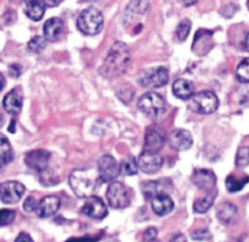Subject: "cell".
Segmentation results:
<instances>
[{"instance_id":"d6a6232c","label":"cell","mask_w":249,"mask_h":242,"mask_svg":"<svg viewBox=\"0 0 249 242\" xmlns=\"http://www.w3.org/2000/svg\"><path fill=\"white\" fill-rule=\"evenodd\" d=\"M191 236L194 240H197V241L208 240V239L211 238V233H209L207 229H198V230L192 231Z\"/></svg>"},{"instance_id":"7c38bea8","label":"cell","mask_w":249,"mask_h":242,"mask_svg":"<svg viewBox=\"0 0 249 242\" xmlns=\"http://www.w3.org/2000/svg\"><path fill=\"white\" fill-rule=\"evenodd\" d=\"M50 160V152L46 150H33L28 152L24 158V162L31 169L36 170V172H44L46 170Z\"/></svg>"},{"instance_id":"7402d4cb","label":"cell","mask_w":249,"mask_h":242,"mask_svg":"<svg viewBox=\"0 0 249 242\" xmlns=\"http://www.w3.org/2000/svg\"><path fill=\"white\" fill-rule=\"evenodd\" d=\"M24 14L33 21H40L45 14V4L39 0H31L26 2L24 6Z\"/></svg>"},{"instance_id":"e0dca14e","label":"cell","mask_w":249,"mask_h":242,"mask_svg":"<svg viewBox=\"0 0 249 242\" xmlns=\"http://www.w3.org/2000/svg\"><path fill=\"white\" fill-rule=\"evenodd\" d=\"M23 105V96L19 89H12L11 92L7 93L2 101L4 110L10 114H18L22 110Z\"/></svg>"},{"instance_id":"8992f818","label":"cell","mask_w":249,"mask_h":242,"mask_svg":"<svg viewBox=\"0 0 249 242\" xmlns=\"http://www.w3.org/2000/svg\"><path fill=\"white\" fill-rule=\"evenodd\" d=\"M168 79H169V72L162 66L142 71L138 78L140 85L145 88H160L167 84Z\"/></svg>"},{"instance_id":"f1b7e54d","label":"cell","mask_w":249,"mask_h":242,"mask_svg":"<svg viewBox=\"0 0 249 242\" xmlns=\"http://www.w3.org/2000/svg\"><path fill=\"white\" fill-rule=\"evenodd\" d=\"M190 31H191V21H190L189 19H184L179 24H178L175 33H177V37L179 40L184 41L186 40L187 37H189Z\"/></svg>"},{"instance_id":"7a4b0ae2","label":"cell","mask_w":249,"mask_h":242,"mask_svg":"<svg viewBox=\"0 0 249 242\" xmlns=\"http://www.w3.org/2000/svg\"><path fill=\"white\" fill-rule=\"evenodd\" d=\"M99 179L96 169H77L71 174L70 185L79 199H88L96 190Z\"/></svg>"},{"instance_id":"52a82bcc","label":"cell","mask_w":249,"mask_h":242,"mask_svg":"<svg viewBox=\"0 0 249 242\" xmlns=\"http://www.w3.org/2000/svg\"><path fill=\"white\" fill-rule=\"evenodd\" d=\"M106 197L108 205L112 208L122 209L130 205V196H129L128 189L119 182H113L109 184L106 192Z\"/></svg>"},{"instance_id":"836d02e7","label":"cell","mask_w":249,"mask_h":242,"mask_svg":"<svg viewBox=\"0 0 249 242\" xmlns=\"http://www.w3.org/2000/svg\"><path fill=\"white\" fill-rule=\"evenodd\" d=\"M36 206H38V202L36 201V200L33 199L32 196L27 197L26 201H24L23 204V209L26 212H28V213H31V212H34L36 209Z\"/></svg>"},{"instance_id":"ab89813d","label":"cell","mask_w":249,"mask_h":242,"mask_svg":"<svg viewBox=\"0 0 249 242\" xmlns=\"http://www.w3.org/2000/svg\"><path fill=\"white\" fill-rule=\"evenodd\" d=\"M243 46L247 51H249V33L246 34V38H245V43H243Z\"/></svg>"},{"instance_id":"74e56055","label":"cell","mask_w":249,"mask_h":242,"mask_svg":"<svg viewBox=\"0 0 249 242\" xmlns=\"http://www.w3.org/2000/svg\"><path fill=\"white\" fill-rule=\"evenodd\" d=\"M15 242H34L33 239L31 238V235L27 233H19L18 236L16 238Z\"/></svg>"},{"instance_id":"d6986e66","label":"cell","mask_w":249,"mask_h":242,"mask_svg":"<svg viewBox=\"0 0 249 242\" xmlns=\"http://www.w3.org/2000/svg\"><path fill=\"white\" fill-rule=\"evenodd\" d=\"M174 208V202L169 195L160 194L152 199V209L157 216H167Z\"/></svg>"},{"instance_id":"3957f363","label":"cell","mask_w":249,"mask_h":242,"mask_svg":"<svg viewBox=\"0 0 249 242\" xmlns=\"http://www.w3.org/2000/svg\"><path fill=\"white\" fill-rule=\"evenodd\" d=\"M77 27L87 36H95L100 33L104 27V16L96 7H88L83 10L77 19Z\"/></svg>"},{"instance_id":"60d3db41","label":"cell","mask_w":249,"mask_h":242,"mask_svg":"<svg viewBox=\"0 0 249 242\" xmlns=\"http://www.w3.org/2000/svg\"><path fill=\"white\" fill-rule=\"evenodd\" d=\"M4 87H5V78H4V75L0 73V92H1L2 88Z\"/></svg>"},{"instance_id":"5bb4252c","label":"cell","mask_w":249,"mask_h":242,"mask_svg":"<svg viewBox=\"0 0 249 242\" xmlns=\"http://www.w3.org/2000/svg\"><path fill=\"white\" fill-rule=\"evenodd\" d=\"M169 143L173 149L179 151H186L194 144L191 133L186 129H175L169 134Z\"/></svg>"},{"instance_id":"2e32d148","label":"cell","mask_w":249,"mask_h":242,"mask_svg":"<svg viewBox=\"0 0 249 242\" xmlns=\"http://www.w3.org/2000/svg\"><path fill=\"white\" fill-rule=\"evenodd\" d=\"M192 183L202 190H213L216 184V177L209 169H196L192 174Z\"/></svg>"},{"instance_id":"f546056e","label":"cell","mask_w":249,"mask_h":242,"mask_svg":"<svg viewBox=\"0 0 249 242\" xmlns=\"http://www.w3.org/2000/svg\"><path fill=\"white\" fill-rule=\"evenodd\" d=\"M236 75L240 82L249 83V57L241 61L236 70Z\"/></svg>"},{"instance_id":"4316f807","label":"cell","mask_w":249,"mask_h":242,"mask_svg":"<svg viewBox=\"0 0 249 242\" xmlns=\"http://www.w3.org/2000/svg\"><path fill=\"white\" fill-rule=\"evenodd\" d=\"M142 192L146 199H153L160 194H164L162 190V184L158 182H147L142 185Z\"/></svg>"},{"instance_id":"8d00e7d4","label":"cell","mask_w":249,"mask_h":242,"mask_svg":"<svg viewBox=\"0 0 249 242\" xmlns=\"http://www.w3.org/2000/svg\"><path fill=\"white\" fill-rule=\"evenodd\" d=\"M100 240V236H84V238H78V239H70L66 242H96Z\"/></svg>"},{"instance_id":"f35d334b","label":"cell","mask_w":249,"mask_h":242,"mask_svg":"<svg viewBox=\"0 0 249 242\" xmlns=\"http://www.w3.org/2000/svg\"><path fill=\"white\" fill-rule=\"evenodd\" d=\"M169 242H187V240L184 234H177V235H174L170 239Z\"/></svg>"},{"instance_id":"277c9868","label":"cell","mask_w":249,"mask_h":242,"mask_svg":"<svg viewBox=\"0 0 249 242\" xmlns=\"http://www.w3.org/2000/svg\"><path fill=\"white\" fill-rule=\"evenodd\" d=\"M138 106L143 114L152 119L162 118L167 112V105H165L164 99L160 94L153 92L146 93L145 95H142L139 100Z\"/></svg>"},{"instance_id":"ac0fdd59","label":"cell","mask_w":249,"mask_h":242,"mask_svg":"<svg viewBox=\"0 0 249 242\" xmlns=\"http://www.w3.org/2000/svg\"><path fill=\"white\" fill-rule=\"evenodd\" d=\"M44 38L46 41H56L61 38L63 32V21L60 17H51L44 23Z\"/></svg>"},{"instance_id":"7bdbcfd3","label":"cell","mask_w":249,"mask_h":242,"mask_svg":"<svg viewBox=\"0 0 249 242\" xmlns=\"http://www.w3.org/2000/svg\"><path fill=\"white\" fill-rule=\"evenodd\" d=\"M2 124H4V117H2L1 112H0V127H1Z\"/></svg>"},{"instance_id":"ee69618b","label":"cell","mask_w":249,"mask_h":242,"mask_svg":"<svg viewBox=\"0 0 249 242\" xmlns=\"http://www.w3.org/2000/svg\"><path fill=\"white\" fill-rule=\"evenodd\" d=\"M151 242H160V241H157V240H153V241H151Z\"/></svg>"},{"instance_id":"e575fe53","label":"cell","mask_w":249,"mask_h":242,"mask_svg":"<svg viewBox=\"0 0 249 242\" xmlns=\"http://www.w3.org/2000/svg\"><path fill=\"white\" fill-rule=\"evenodd\" d=\"M157 230L155 228H148L147 230L143 233V240L146 242H151L153 240H157Z\"/></svg>"},{"instance_id":"8fae6325","label":"cell","mask_w":249,"mask_h":242,"mask_svg":"<svg viewBox=\"0 0 249 242\" xmlns=\"http://www.w3.org/2000/svg\"><path fill=\"white\" fill-rule=\"evenodd\" d=\"M83 213L92 219H104L108 211L102 199L97 196H90L88 197L83 206Z\"/></svg>"},{"instance_id":"1f68e13d","label":"cell","mask_w":249,"mask_h":242,"mask_svg":"<svg viewBox=\"0 0 249 242\" xmlns=\"http://www.w3.org/2000/svg\"><path fill=\"white\" fill-rule=\"evenodd\" d=\"M16 213L12 209H0V226H6L14 222Z\"/></svg>"},{"instance_id":"d4e9b609","label":"cell","mask_w":249,"mask_h":242,"mask_svg":"<svg viewBox=\"0 0 249 242\" xmlns=\"http://www.w3.org/2000/svg\"><path fill=\"white\" fill-rule=\"evenodd\" d=\"M214 197H215V194H209L207 196L202 197V199H197L194 204V209L197 213H206L213 206Z\"/></svg>"},{"instance_id":"603a6c76","label":"cell","mask_w":249,"mask_h":242,"mask_svg":"<svg viewBox=\"0 0 249 242\" xmlns=\"http://www.w3.org/2000/svg\"><path fill=\"white\" fill-rule=\"evenodd\" d=\"M12 158H14V152H12L11 144L4 134L0 133V169L11 162Z\"/></svg>"},{"instance_id":"484cf974","label":"cell","mask_w":249,"mask_h":242,"mask_svg":"<svg viewBox=\"0 0 249 242\" xmlns=\"http://www.w3.org/2000/svg\"><path fill=\"white\" fill-rule=\"evenodd\" d=\"M138 162L135 161V158H124L119 165V173L123 175H134L138 173Z\"/></svg>"},{"instance_id":"cb8c5ba5","label":"cell","mask_w":249,"mask_h":242,"mask_svg":"<svg viewBox=\"0 0 249 242\" xmlns=\"http://www.w3.org/2000/svg\"><path fill=\"white\" fill-rule=\"evenodd\" d=\"M249 183V177L248 175H245L243 178H237L235 175H229L226 178V189L229 190L230 192H237L240 190H242L245 187L246 184Z\"/></svg>"},{"instance_id":"b9f144b4","label":"cell","mask_w":249,"mask_h":242,"mask_svg":"<svg viewBox=\"0 0 249 242\" xmlns=\"http://www.w3.org/2000/svg\"><path fill=\"white\" fill-rule=\"evenodd\" d=\"M14 127H15V121H14V119H12L11 127H10V131H11V133H14V131H15V128H14Z\"/></svg>"},{"instance_id":"9c48e42d","label":"cell","mask_w":249,"mask_h":242,"mask_svg":"<svg viewBox=\"0 0 249 242\" xmlns=\"http://www.w3.org/2000/svg\"><path fill=\"white\" fill-rule=\"evenodd\" d=\"M97 173L102 182L109 183L116 179L119 174V165L112 156H102L97 163Z\"/></svg>"},{"instance_id":"ba28073f","label":"cell","mask_w":249,"mask_h":242,"mask_svg":"<svg viewBox=\"0 0 249 242\" xmlns=\"http://www.w3.org/2000/svg\"><path fill=\"white\" fill-rule=\"evenodd\" d=\"M24 185L19 182H5L0 184V200L7 205H14L19 201L24 194Z\"/></svg>"},{"instance_id":"5b68a950","label":"cell","mask_w":249,"mask_h":242,"mask_svg":"<svg viewBox=\"0 0 249 242\" xmlns=\"http://www.w3.org/2000/svg\"><path fill=\"white\" fill-rule=\"evenodd\" d=\"M219 99L213 92L203 90L197 94H194L190 101V109L196 113L211 114L218 110Z\"/></svg>"},{"instance_id":"4dcf8cb0","label":"cell","mask_w":249,"mask_h":242,"mask_svg":"<svg viewBox=\"0 0 249 242\" xmlns=\"http://www.w3.org/2000/svg\"><path fill=\"white\" fill-rule=\"evenodd\" d=\"M249 165V149L248 148H241L237 151L236 155V166L237 167H246Z\"/></svg>"},{"instance_id":"9a60e30c","label":"cell","mask_w":249,"mask_h":242,"mask_svg":"<svg viewBox=\"0 0 249 242\" xmlns=\"http://www.w3.org/2000/svg\"><path fill=\"white\" fill-rule=\"evenodd\" d=\"M61 206V201L58 197L53 196H45L38 202V206H36V216L39 218H49V217L55 216L56 212L58 211Z\"/></svg>"},{"instance_id":"44dd1931","label":"cell","mask_w":249,"mask_h":242,"mask_svg":"<svg viewBox=\"0 0 249 242\" xmlns=\"http://www.w3.org/2000/svg\"><path fill=\"white\" fill-rule=\"evenodd\" d=\"M173 93L181 100H189L194 96V84L187 79H177L173 84Z\"/></svg>"},{"instance_id":"6da1fadb","label":"cell","mask_w":249,"mask_h":242,"mask_svg":"<svg viewBox=\"0 0 249 242\" xmlns=\"http://www.w3.org/2000/svg\"><path fill=\"white\" fill-rule=\"evenodd\" d=\"M130 58L131 55L128 45L122 41H116L107 53L104 65L100 68V73L108 79L119 77L126 72L130 65Z\"/></svg>"},{"instance_id":"30bf717a","label":"cell","mask_w":249,"mask_h":242,"mask_svg":"<svg viewBox=\"0 0 249 242\" xmlns=\"http://www.w3.org/2000/svg\"><path fill=\"white\" fill-rule=\"evenodd\" d=\"M165 143L164 133L158 127H150L145 134V151L143 152L158 153V151L163 148Z\"/></svg>"},{"instance_id":"4fadbf2b","label":"cell","mask_w":249,"mask_h":242,"mask_svg":"<svg viewBox=\"0 0 249 242\" xmlns=\"http://www.w3.org/2000/svg\"><path fill=\"white\" fill-rule=\"evenodd\" d=\"M163 166V158L158 153L143 152L138 158V167L147 174L158 172Z\"/></svg>"},{"instance_id":"ffe728a7","label":"cell","mask_w":249,"mask_h":242,"mask_svg":"<svg viewBox=\"0 0 249 242\" xmlns=\"http://www.w3.org/2000/svg\"><path fill=\"white\" fill-rule=\"evenodd\" d=\"M237 207L230 202H224L220 204L216 208V216L218 219L224 224H231L237 219Z\"/></svg>"},{"instance_id":"d590c367","label":"cell","mask_w":249,"mask_h":242,"mask_svg":"<svg viewBox=\"0 0 249 242\" xmlns=\"http://www.w3.org/2000/svg\"><path fill=\"white\" fill-rule=\"evenodd\" d=\"M21 72H22L21 66L17 65V63H12V65L9 66V73L11 77L14 78L19 77V75H21Z\"/></svg>"},{"instance_id":"83f0119b","label":"cell","mask_w":249,"mask_h":242,"mask_svg":"<svg viewBox=\"0 0 249 242\" xmlns=\"http://www.w3.org/2000/svg\"><path fill=\"white\" fill-rule=\"evenodd\" d=\"M46 46V39L41 36H36L28 41V50L33 54H39L45 49Z\"/></svg>"}]
</instances>
